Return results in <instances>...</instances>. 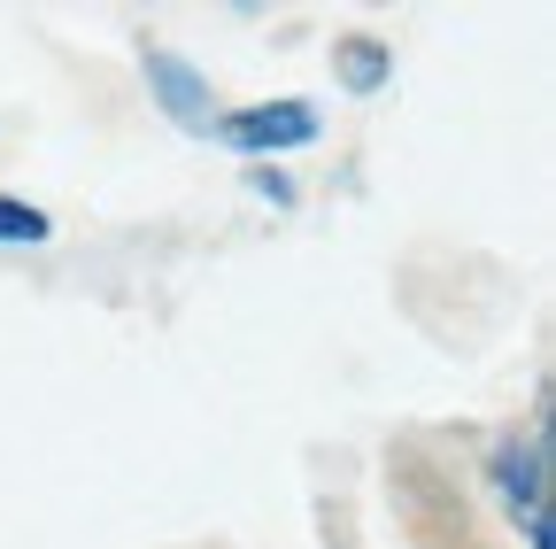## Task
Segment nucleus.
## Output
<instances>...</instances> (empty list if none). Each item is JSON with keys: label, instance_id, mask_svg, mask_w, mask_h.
Listing matches in <instances>:
<instances>
[{"label": "nucleus", "instance_id": "obj_2", "mask_svg": "<svg viewBox=\"0 0 556 549\" xmlns=\"http://www.w3.org/2000/svg\"><path fill=\"white\" fill-rule=\"evenodd\" d=\"M495 496H503V511L526 519V526L548 519V511H541V441H533V434L495 449Z\"/></svg>", "mask_w": 556, "mask_h": 549}, {"label": "nucleus", "instance_id": "obj_6", "mask_svg": "<svg viewBox=\"0 0 556 549\" xmlns=\"http://www.w3.org/2000/svg\"><path fill=\"white\" fill-rule=\"evenodd\" d=\"M248 194H263V201H270V210H287V201H294V186H287V178H278V171H248Z\"/></svg>", "mask_w": 556, "mask_h": 549}, {"label": "nucleus", "instance_id": "obj_5", "mask_svg": "<svg viewBox=\"0 0 556 549\" xmlns=\"http://www.w3.org/2000/svg\"><path fill=\"white\" fill-rule=\"evenodd\" d=\"M54 225H47V210H31V201H16V194H0V248H24V240H47Z\"/></svg>", "mask_w": 556, "mask_h": 549}, {"label": "nucleus", "instance_id": "obj_3", "mask_svg": "<svg viewBox=\"0 0 556 549\" xmlns=\"http://www.w3.org/2000/svg\"><path fill=\"white\" fill-rule=\"evenodd\" d=\"M148 86H155V101H163L178 124H208V78L186 71L170 47H148Z\"/></svg>", "mask_w": 556, "mask_h": 549}, {"label": "nucleus", "instance_id": "obj_4", "mask_svg": "<svg viewBox=\"0 0 556 549\" xmlns=\"http://www.w3.org/2000/svg\"><path fill=\"white\" fill-rule=\"evenodd\" d=\"M387 47L371 39V32H348V39H332V71H340V86L348 93H379L387 86Z\"/></svg>", "mask_w": 556, "mask_h": 549}, {"label": "nucleus", "instance_id": "obj_1", "mask_svg": "<svg viewBox=\"0 0 556 549\" xmlns=\"http://www.w3.org/2000/svg\"><path fill=\"white\" fill-rule=\"evenodd\" d=\"M208 140H225L240 155H287V148H309L317 140V109L309 101H255V109H225L201 124Z\"/></svg>", "mask_w": 556, "mask_h": 549}]
</instances>
